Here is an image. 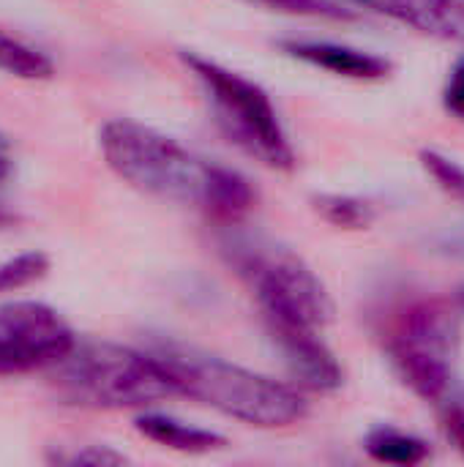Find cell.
Masks as SVG:
<instances>
[{
	"mask_svg": "<svg viewBox=\"0 0 464 467\" xmlns=\"http://www.w3.org/2000/svg\"><path fill=\"white\" fill-rule=\"evenodd\" d=\"M230 265L249 287L265 328L304 326L323 331L334 323V301L301 254L279 244L232 241Z\"/></svg>",
	"mask_w": 464,
	"mask_h": 467,
	"instance_id": "obj_5",
	"label": "cell"
},
{
	"mask_svg": "<svg viewBox=\"0 0 464 467\" xmlns=\"http://www.w3.org/2000/svg\"><path fill=\"white\" fill-rule=\"evenodd\" d=\"M443 430H446L449 441L457 446V451L464 457V397H454L451 402H446Z\"/></svg>",
	"mask_w": 464,
	"mask_h": 467,
	"instance_id": "obj_19",
	"label": "cell"
},
{
	"mask_svg": "<svg viewBox=\"0 0 464 467\" xmlns=\"http://www.w3.org/2000/svg\"><path fill=\"white\" fill-rule=\"evenodd\" d=\"M364 451L375 462L399 467L421 465L432 457V449L424 438L397 430V427H388V424L369 430V435L364 438Z\"/></svg>",
	"mask_w": 464,
	"mask_h": 467,
	"instance_id": "obj_12",
	"label": "cell"
},
{
	"mask_svg": "<svg viewBox=\"0 0 464 467\" xmlns=\"http://www.w3.org/2000/svg\"><path fill=\"white\" fill-rule=\"evenodd\" d=\"M77 348V334L63 315L41 301L0 306V378L52 369Z\"/></svg>",
	"mask_w": 464,
	"mask_h": 467,
	"instance_id": "obj_7",
	"label": "cell"
},
{
	"mask_svg": "<svg viewBox=\"0 0 464 467\" xmlns=\"http://www.w3.org/2000/svg\"><path fill=\"white\" fill-rule=\"evenodd\" d=\"M443 107L451 118L464 123V55L449 71V79L443 85Z\"/></svg>",
	"mask_w": 464,
	"mask_h": 467,
	"instance_id": "obj_18",
	"label": "cell"
},
{
	"mask_svg": "<svg viewBox=\"0 0 464 467\" xmlns=\"http://www.w3.org/2000/svg\"><path fill=\"white\" fill-rule=\"evenodd\" d=\"M386 19H394L405 27H413L424 36L440 41L464 44V0H339Z\"/></svg>",
	"mask_w": 464,
	"mask_h": 467,
	"instance_id": "obj_10",
	"label": "cell"
},
{
	"mask_svg": "<svg viewBox=\"0 0 464 467\" xmlns=\"http://www.w3.org/2000/svg\"><path fill=\"white\" fill-rule=\"evenodd\" d=\"M148 353L161 364L178 397H189L246 427L287 430L309 416V402L298 386L172 339H150Z\"/></svg>",
	"mask_w": 464,
	"mask_h": 467,
	"instance_id": "obj_2",
	"label": "cell"
},
{
	"mask_svg": "<svg viewBox=\"0 0 464 467\" xmlns=\"http://www.w3.org/2000/svg\"><path fill=\"white\" fill-rule=\"evenodd\" d=\"M383 348L397 378L424 402H443L459 356V320L440 298H410L383 326Z\"/></svg>",
	"mask_w": 464,
	"mask_h": 467,
	"instance_id": "obj_6",
	"label": "cell"
},
{
	"mask_svg": "<svg viewBox=\"0 0 464 467\" xmlns=\"http://www.w3.org/2000/svg\"><path fill=\"white\" fill-rule=\"evenodd\" d=\"M63 405L90 410H137L178 397L161 364L148 353L115 342L77 345L49 369Z\"/></svg>",
	"mask_w": 464,
	"mask_h": 467,
	"instance_id": "obj_3",
	"label": "cell"
},
{
	"mask_svg": "<svg viewBox=\"0 0 464 467\" xmlns=\"http://www.w3.org/2000/svg\"><path fill=\"white\" fill-rule=\"evenodd\" d=\"M134 430L145 441H150L161 449H170L178 454H191V457L222 451L227 446V438L219 435L216 430L194 427V424H186L167 413H142L134 419Z\"/></svg>",
	"mask_w": 464,
	"mask_h": 467,
	"instance_id": "obj_11",
	"label": "cell"
},
{
	"mask_svg": "<svg viewBox=\"0 0 464 467\" xmlns=\"http://www.w3.org/2000/svg\"><path fill=\"white\" fill-rule=\"evenodd\" d=\"M254 5H263L268 11L290 14V16H306V19H328V22H356L358 11L339 0H246Z\"/></svg>",
	"mask_w": 464,
	"mask_h": 467,
	"instance_id": "obj_15",
	"label": "cell"
},
{
	"mask_svg": "<svg viewBox=\"0 0 464 467\" xmlns=\"http://www.w3.org/2000/svg\"><path fill=\"white\" fill-rule=\"evenodd\" d=\"M180 60L202 85L205 99L216 115V126L232 145H238L246 156H252L268 170H295L298 156L290 142V134L279 118L271 93L260 82L197 52L183 49Z\"/></svg>",
	"mask_w": 464,
	"mask_h": 467,
	"instance_id": "obj_4",
	"label": "cell"
},
{
	"mask_svg": "<svg viewBox=\"0 0 464 467\" xmlns=\"http://www.w3.org/2000/svg\"><path fill=\"white\" fill-rule=\"evenodd\" d=\"M98 148L107 167L148 197L191 205L227 224H238L257 205V189L246 175L197 156L145 123L129 118L104 123Z\"/></svg>",
	"mask_w": 464,
	"mask_h": 467,
	"instance_id": "obj_1",
	"label": "cell"
},
{
	"mask_svg": "<svg viewBox=\"0 0 464 467\" xmlns=\"http://www.w3.org/2000/svg\"><path fill=\"white\" fill-rule=\"evenodd\" d=\"M290 378L298 389L314 394H334L345 386V369L336 353L325 345L323 331L304 326L268 328Z\"/></svg>",
	"mask_w": 464,
	"mask_h": 467,
	"instance_id": "obj_8",
	"label": "cell"
},
{
	"mask_svg": "<svg viewBox=\"0 0 464 467\" xmlns=\"http://www.w3.org/2000/svg\"><path fill=\"white\" fill-rule=\"evenodd\" d=\"M279 49L293 60L356 82H377L394 71V63L388 57L328 38H282Z\"/></svg>",
	"mask_w": 464,
	"mask_h": 467,
	"instance_id": "obj_9",
	"label": "cell"
},
{
	"mask_svg": "<svg viewBox=\"0 0 464 467\" xmlns=\"http://www.w3.org/2000/svg\"><path fill=\"white\" fill-rule=\"evenodd\" d=\"M418 161L424 167V172L438 183L440 192H446L449 197L464 202V164H459L457 159L435 150V148H424L418 153Z\"/></svg>",
	"mask_w": 464,
	"mask_h": 467,
	"instance_id": "obj_17",
	"label": "cell"
},
{
	"mask_svg": "<svg viewBox=\"0 0 464 467\" xmlns=\"http://www.w3.org/2000/svg\"><path fill=\"white\" fill-rule=\"evenodd\" d=\"M49 274V257L44 252H22L0 263V293H16Z\"/></svg>",
	"mask_w": 464,
	"mask_h": 467,
	"instance_id": "obj_16",
	"label": "cell"
},
{
	"mask_svg": "<svg viewBox=\"0 0 464 467\" xmlns=\"http://www.w3.org/2000/svg\"><path fill=\"white\" fill-rule=\"evenodd\" d=\"M435 249L446 257H457V260H464V224H457V227H446L443 233H438L432 238Z\"/></svg>",
	"mask_w": 464,
	"mask_h": 467,
	"instance_id": "obj_21",
	"label": "cell"
},
{
	"mask_svg": "<svg viewBox=\"0 0 464 467\" xmlns=\"http://www.w3.org/2000/svg\"><path fill=\"white\" fill-rule=\"evenodd\" d=\"M0 71L16 79H49L55 74V63L41 49L0 30Z\"/></svg>",
	"mask_w": 464,
	"mask_h": 467,
	"instance_id": "obj_13",
	"label": "cell"
},
{
	"mask_svg": "<svg viewBox=\"0 0 464 467\" xmlns=\"http://www.w3.org/2000/svg\"><path fill=\"white\" fill-rule=\"evenodd\" d=\"M314 211L339 230H369L375 222V205L356 194H317Z\"/></svg>",
	"mask_w": 464,
	"mask_h": 467,
	"instance_id": "obj_14",
	"label": "cell"
},
{
	"mask_svg": "<svg viewBox=\"0 0 464 467\" xmlns=\"http://www.w3.org/2000/svg\"><path fill=\"white\" fill-rule=\"evenodd\" d=\"M8 175H11V161H8V156L0 150V183H3Z\"/></svg>",
	"mask_w": 464,
	"mask_h": 467,
	"instance_id": "obj_22",
	"label": "cell"
},
{
	"mask_svg": "<svg viewBox=\"0 0 464 467\" xmlns=\"http://www.w3.org/2000/svg\"><path fill=\"white\" fill-rule=\"evenodd\" d=\"M57 462H66V465H120V462H126V457L112 451V449L88 446L71 457H57Z\"/></svg>",
	"mask_w": 464,
	"mask_h": 467,
	"instance_id": "obj_20",
	"label": "cell"
},
{
	"mask_svg": "<svg viewBox=\"0 0 464 467\" xmlns=\"http://www.w3.org/2000/svg\"><path fill=\"white\" fill-rule=\"evenodd\" d=\"M459 306H462V309H464V287H462V290H459Z\"/></svg>",
	"mask_w": 464,
	"mask_h": 467,
	"instance_id": "obj_23",
	"label": "cell"
}]
</instances>
